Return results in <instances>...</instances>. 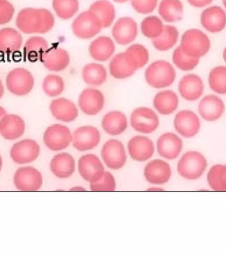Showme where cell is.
I'll list each match as a JSON object with an SVG mask.
<instances>
[{"mask_svg":"<svg viewBox=\"0 0 226 254\" xmlns=\"http://www.w3.org/2000/svg\"><path fill=\"white\" fill-rule=\"evenodd\" d=\"M55 25V17L46 9L25 8L19 11L16 19V25L23 33H46Z\"/></svg>","mask_w":226,"mask_h":254,"instance_id":"6da1fadb","label":"cell"},{"mask_svg":"<svg viewBox=\"0 0 226 254\" xmlns=\"http://www.w3.org/2000/svg\"><path fill=\"white\" fill-rule=\"evenodd\" d=\"M176 76L175 69L171 64L163 60L153 62L145 72L147 83L156 89L170 86L175 81Z\"/></svg>","mask_w":226,"mask_h":254,"instance_id":"7a4b0ae2","label":"cell"},{"mask_svg":"<svg viewBox=\"0 0 226 254\" xmlns=\"http://www.w3.org/2000/svg\"><path fill=\"white\" fill-rule=\"evenodd\" d=\"M180 47L186 55L200 59L210 51L211 43L209 37L204 32L192 29L184 32Z\"/></svg>","mask_w":226,"mask_h":254,"instance_id":"3957f363","label":"cell"},{"mask_svg":"<svg viewBox=\"0 0 226 254\" xmlns=\"http://www.w3.org/2000/svg\"><path fill=\"white\" fill-rule=\"evenodd\" d=\"M205 156L197 151H188L178 161L177 170L182 178L196 180L203 175L207 168Z\"/></svg>","mask_w":226,"mask_h":254,"instance_id":"277c9868","label":"cell"},{"mask_svg":"<svg viewBox=\"0 0 226 254\" xmlns=\"http://www.w3.org/2000/svg\"><path fill=\"white\" fill-rule=\"evenodd\" d=\"M35 84L33 74L27 69L17 67L8 73L6 85L12 94L25 96L32 91Z\"/></svg>","mask_w":226,"mask_h":254,"instance_id":"5b68a950","label":"cell"},{"mask_svg":"<svg viewBox=\"0 0 226 254\" xmlns=\"http://www.w3.org/2000/svg\"><path fill=\"white\" fill-rule=\"evenodd\" d=\"M73 33L78 38L83 39H91L101 31L102 24L100 20L90 10L79 14L72 25Z\"/></svg>","mask_w":226,"mask_h":254,"instance_id":"8992f818","label":"cell"},{"mask_svg":"<svg viewBox=\"0 0 226 254\" xmlns=\"http://www.w3.org/2000/svg\"><path fill=\"white\" fill-rule=\"evenodd\" d=\"M43 141L49 150L59 151L67 148L72 142V134L65 125L54 124L45 130Z\"/></svg>","mask_w":226,"mask_h":254,"instance_id":"52a82bcc","label":"cell"},{"mask_svg":"<svg viewBox=\"0 0 226 254\" xmlns=\"http://www.w3.org/2000/svg\"><path fill=\"white\" fill-rule=\"evenodd\" d=\"M131 126L136 132L151 134L156 130L160 124L156 113L146 107H138L131 114Z\"/></svg>","mask_w":226,"mask_h":254,"instance_id":"ba28073f","label":"cell"},{"mask_svg":"<svg viewBox=\"0 0 226 254\" xmlns=\"http://www.w3.org/2000/svg\"><path fill=\"white\" fill-rule=\"evenodd\" d=\"M101 154L103 162L112 170H120L126 164V152L120 141L114 139L107 141L103 145Z\"/></svg>","mask_w":226,"mask_h":254,"instance_id":"9c48e42d","label":"cell"},{"mask_svg":"<svg viewBox=\"0 0 226 254\" xmlns=\"http://www.w3.org/2000/svg\"><path fill=\"white\" fill-rule=\"evenodd\" d=\"M174 127L176 132L185 138H191L199 132L201 123L194 111L184 109L179 111L174 119Z\"/></svg>","mask_w":226,"mask_h":254,"instance_id":"30bf717a","label":"cell"},{"mask_svg":"<svg viewBox=\"0 0 226 254\" xmlns=\"http://www.w3.org/2000/svg\"><path fill=\"white\" fill-rule=\"evenodd\" d=\"M16 188L23 191H36L43 185V176L39 170L33 167L18 169L14 176Z\"/></svg>","mask_w":226,"mask_h":254,"instance_id":"8fae6325","label":"cell"},{"mask_svg":"<svg viewBox=\"0 0 226 254\" xmlns=\"http://www.w3.org/2000/svg\"><path fill=\"white\" fill-rule=\"evenodd\" d=\"M101 140L99 131L93 126L79 127L72 134V144L77 150L85 152L98 146Z\"/></svg>","mask_w":226,"mask_h":254,"instance_id":"7c38bea8","label":"cell"},{"mask_svg":"<svg viewBox=\"0 0 226 254\" xmlns=\"http://www.w3.org/2000/svg\"><path fill=\"white\" fill-rule=\"evenodd\" d=\"M78 170L80 176L90 184L100 180L105 172L104 166L98 157L91 154L84 155L79 158Z\"/></svg>","mask_w":226,"mask_h":254,"instance_id":"4fadbf2b","label":"cell"},{"mask_svg":"<svg viewBox=\"0 0 226 254\" xmlns=\"http://www.w3.org/2000/svg\"><path fill=\"white\" fill-rule=\"evenodd\" d=\"M183 148L182 139L172 132H166L157 141V151L161 157L167 160L178 158Z\"/></svg>","mask_w":226,"mask_h":254,"instance_id":"5bb4252c","label":"cell"},{"mask_svg":"<svg viewBox=\"0 0 226 254\" xmlns=\"http://www.w3.org/2000/svg\"><path fill=\"white\" fill-rule=\"evenodd\" d=\"M40 154V146L35 140H23L16 143L11 148L10 155L18 164H25L37 160Z\"/></svg>","mask_w":226,"mask_h":254,"instance_id":"9a60e30c","label":"cell"},{"mask_svg":"<svg viewBox=\"0 0 226 254\" xmlns=\"http://www.w3.org/2000/svg\"><path fill=\"white\" fill-rule=\"evenodd\" d=\"M198 111L204 120L213 122L221 118L225 111V105L217 95H207L198 103Z\"/></svg>","mask_w":226,"mask_h":254,"instance_id":"2e32d148","label":"cell"},{"mask_svg":"<svg viewBox=\"0 0 226 254\" xmlns=\"http://www.w3.org/2000/svg\"><path fill=\"white\" fill-rule=\"evenodd\" d=\"M40 61L48 70L58 72L67 68L70 63V57L62 48L52 47L43 53Z\"/></svg>","mask_w":226,"mask_h":254,"instance_id":"e0dca14e","label":"cell"},{"mask_svg":"<svg viewBox=\"0 0 226 254\" xmlns=\"http://www.w3.org/2000/svg\"><path fill=\"white\" fill-rule=\"evenodd\" d=\"M200 23L211 33L223 31L226 25V13L219 6H211L204 9L200 15Z\"/></svg>","mask_w":226,"mask_h":254,"instance_id":"ac0fdd59","label":"cell"},{"mask_svg":"<svg viewBox=\"0 0 226 254\" xmlns=\"http://www.w3.org/2000/svg\"><path fill=\"white\" fill-rule=\"evenodd\" d=\"M105 97L98 89L87 88L81 93L78 105L81 111L87 115L98 114L103 109Z\"/></svg>","mask_w":226,"mask_h":254,"instance_id":"d6986e66","label":"cell"},{"mask_svg":"<svg viewBox=\"0 0 226 254\" xmlns=\"http://www.w3.org/2000/svg\"><path fill=\"white\" fill-rule=\"evenodd\" d=\"M138 35V25L132 18H120L114 24L112 35L117 43L122 45H128L134 41Z\"/></svg>","mask_w":226,"mask_h":254,"instance_id":"ffe728a7","label":"cell"},{"mask_svg":"<svg viewBox=\"0 0 226 254\" xmlns=\"http://www.w3.org/2000/svg\"><path fill=\"white\" fill-rule=\"evenodd\" d=\"M146 180L152 184H164L170 180L172 175L170 165L164 160L156 159L151 161L144 168Z\"/></svg>","mask_w":226,"mask_h":254,"instance_id":"44dd1931","label":"cell"},{"mask_svg":"<svg viewBox=\"0 0 226 254\" xmlns=\"http://www.w3.org/2000/svg\"><path fill=\"white\" fill-rule=\"evenodd\" d=\"M204 90V85L201 77L193 73L184 75L178 83V91L186 101L198 100L203 94Z\"/></svg>","mask_w":226,"mask_h":254,"instance_id":"7402d4cb","label":"cell"},{"mask_svg":"<svg viewBox=\"0 0 226 254\" xmlns=\"http://www.w3.org/2000/svg\"><path fill=\"white\" fill-rule=\"evenodd\" d=\"M128 150L133 160L137 162H144L154 154V142L146 136H134L129 141Z\"/></svg>","mask_w":226,"mask_h":254,"instance_id":"603a6c76","label":"cell"},{"mask_svg":"<svg viewBox=\"0 0 226 254\" xmlns=\"http://www.w3.org/2000/svg\"><path fill=\"white\" fill-rule=\"evenodd\" d=\"M49 107L53 117L63 122H72L78 117V109L76 105L69 99H54L51 101Z\"/></svg>","mask_w":226,"mask_h":254,"instance_id":"cb8c5ba5","label":"cell"},{"mask_svg":"<svg viewBox=\"0 0 226 254\" xmlns=\"http://www.w3.org/2000/svg\"><path fill=\"white\" fill-rule=\"evenodd\" d=\"M25 130V122L19 115L6 114L0 122V134L6 140L18 139L23 136Z\"/></svg>","mask_w":226,"mask_h":254,"instance_id":"d4e9b609","label":"cell"},{"mask_svg":"<svg viewBox=\"0 0 226 254\" xmlns=\"http://www.w3.org/2000/svg\"><path fill=\"white\" fill-rule=\"evenodd\" d=\"M101 126L107 134L118 136L126 131L128 127V119L126 115L121 111H110L103 117Z\"/></svg>","mask_w":226,"mask_h":254,"instance_id":"484cf974","label":"cell"},{"mask_svg":"<svg viewBox=\"0 0 226 254\" xmlns=\"http://www.w3.org/2000/svg\"><path fill=\"white\" fill-rule=\"evenodd\" d=\"M50 168L55 176L61 179L68 178L75 170V162L69 153H61L52 159Z\"/></svg>","mask_w":226,"mask_h":254,"instance_id":"4316f807","label":"cell"},{"mask_svg":"<svg viewBox=\"0 0 226 254\" xmlns=\"http://www.w3.org/2000/svg\"><path fill=\"white\" fill-rule=\"evenodd\" d=\"M179 105V98L173 91L164 90L157 93L154 99L155 109L160 114L169 115L173 113Z\"/></svg>","mask_w":226,"mask_h":254,"instance_id":"83f0119b","label":"cell"},{"mask_svg":"<svg viewBox=\"0 0 226 254\" xmlns=\"http://www.w3.org/2000/svg\"><path fill=\"white\" fill-rule=\"evenodd\" d=\"M115 51L114 43L110 37L101 36L89 45L91 57L98 61H105L110 59Z\"/></svg>","mask_w":226,"mask_h":254,"instance_id":"f1b7e54d","label":"cell"},{"mask_svg":"<svg viewBox=\"0 0 226 254\" xmlns=\"http://www.w3.org/2000/svg\"><path fill=\"white\" fill-rule=\"evenodd\" d=\"M136 71L129 63L124 52L114 56L109 63L110 74L115 79L128 78L134 74Z\"/></svg>","mask_w":226,"mask_h":254,"instance_id":"f546056e","label":"cell"},{"mask_svg":"<svg viewBox=\"0 0 226 254\" xmlns=\"http://www.w3.org/2000/svg\"><path fill=\"white\" fill-rule=\"evenodd\" d=\"M23 37L21 33L13 28H3L0 30V51L13 53L21 49Z\"/></svg>","mask_w":226,"mask_h":254,"instance_id":"4dcf8cb0","label":"cell"},{"mask_svg":"<svg viewBox=\"0 0 226 254\" xmlns=\"http://www.w3.org/2000/svg\"><path fill=\"white\" fill-rule=\"evenodd\" d=\"M159 14L165 21L174 23L182 19L184 6L180 0H162L158 9Z\"/></svg>","mask_w":226,"mask_h":254,"instance_id":"1f68e13d","label":"cell"},{"mask_svg":"<svg viewBox=\"0 0 226 254\" xmlns=\"http://www.w3.org/2000/svg\"><path fill=\"white\" fill-rule=\"evenodd\" d=\"M107 71L100 64L89 63L85 65L82 70L83 80L91 86H99L107 79Z\"/></svg>","mask_w":226,"mask_h":254,"instance_id":"d6a6232c","label":"cell"},{"mask_svg":"<svg viewBox=\"0 0 226 254\" xmlns=\"http://www.w3.org/2000/svg\"><path fill=\"white\" fill-rule=\"evenodd\" d=\"M179 32L175 27L166 25L162 34L156 39H152L153 45L160 51H166L172 49L177 43Z\"/></svg>","mask_w":226,"mask_h":254,"instance_id":"836d02e7","label":"cell"},{"mask_svg":"<svg viewBox=\"0 0 226 254\" xmlns=\"http://www.w3.org/2000/svg\"><path fill=\"white\" fill-rule=\"evenodd\" d=\"M89 10L99 18L103 28L111 25L114 20L116 11L113 4L107 0H99L90 6Z\"/></svg>","mask_w":226,"mask_h":254,"instance_id":"e575fe53","label":"cell"},{"mask_svg":"<svg viewBox=\"0 0 226 254\" xmlns=\"http://www.w3.org/2000/svg\"><path fill=\"white\" fill-rule=\"evenodd\" d=\"M48 49L49 45L44 38L33 36L26 42L24 46V54L28 61L33 63L41 60L42 55Z\"/></svg>","mask_w":226,"mask_h":254,"instance_id":"d590c367","label":"cell"},{"mask_svg":"<svg viewBox=\"0 0 226 254\" xmlns=\"http://www.w3.org/2000/svg\"><path fill=\"white\" fill-rule=\"evenodd\" d=\"M129 63L135 70L142 68L149 60V53L146 48L140 44H134L124 52Z\"/></svg>","mask_w":226,"mask_h":254,"instance_id":"8d00e7d4","label":"cell"},{"mask_svg":"<svg viewBox=\"0 0 226 254\" xmlns=\"http://www.w3.org/2000/svg\"><path fill=\"white\" fill-rule=\"evenodd\" d=\"M208 185L216 191H226V165L216 164L208 171Z\"/></svg>","mask_w":226,"mask_h":254,"instance_id":"74e56055","label":"cell"},{"mask_svg":"<svg viewBox=\"0 0 226 254\" xmlns=\"http://www.w3.org/2000/svg\"><path fill=\"white\" fill-rule=\"evenodd\" d=\"M208 85L214 92L226 94V67L217 66L210 71L208 75Z\"/></svg>","mask_w":226,"mask_h":254,"instance_id":"f35d334b","label":"cell"},{"mask_svg":"<svg viewBox=\"0 0 226 254\" xmlns=\"http://www.w3.org/2000/svg\"><path fill=\"white\" fill-rule=\"evenodd\" d=\"M54 11L61 19H71L79 10L78 0H53Z\"/></svg>","mask_w":226,"mask_h":254,"instance_id":"ab89813d","label":"cell"},{"mask_svg":"<svg viewBox=\"0 0 226 254\" xmlns=\"http://www.w3.org/2000/svg\"><path fill=\"white\" fill-rule=\"evenodd\" d=\"M42 88L47 96L57 97L64 91L65 82L59 75L49 74L43 79Z\"/></svg>","mask_w":226,"mask_h":254,"instance_id":"60d3db41","label":"cell"},{"mask_svg":"<svg viewBox=\"0 0 226 254\" xmlns=\"http://www.w3.org/2000/svg\"><path fill=\"white\" fill-rule=\"evenodd\" d=\"M199 59L190 57L184 53L181 48L178 47L172 55V61L174 65L180 70L189 71L193 70L199 63Z\"/></svg>","mask_w":226,"mask_h":254,"instance_id":"b9f144b4","label":"cell"},{"mask_svg":"<svg viewBox=\"0 0 226 254\" xmlns=\"http://www.w3.org/2000/svg\"><path fill=\"white\" fill-rule=\"evenodd\" d=\"M164 27L160 18L156 16H150L143 20L141 24V31L145 37L154 39L162 34Z\"/></svg>","mask_w":226,"mask_h":254,"instance_id":"7bdbcfd3","label":"cell"},{"mask_svg":"<svg viewBox=\"0 0 226 254\" xmlns=\"http://www.w3.org/2000/svg\"><path fill=\"white\" fill-rule=\"evenodd\" d=\"M116 180L111 173L105 172L100 180L90 184L93 191H114L116 190Z\"/></svg>","mask_w":226,"mask_h":254,"instance_id":"ee69618b","label":"cell"},{"mask_svg":"<svg viewBox=\"0 0 226 254\" xmlns=\"http://www.w3.org/2000/svg\"><path fill=\"white\" fill-rule=\"evenodd\" d=\"M158 0H131L135 11L140 14H149L156 8Z\"/></svg>","mask_w":226,"mask_h":254,"instance_id":"f6af8a7d","label":"cell"},{"mask_svg":"<svg viewBox=\"0 0 226 254\" xmlns=\"http://www.w3.org/2000/svg\"><path fill=\"white\" fill-rule=\"evenodd\" d=\"M15 14V7L8 0H0V25L9 23Z\"/></svg>","mask_w":226,"mask_h":254,"instance_id":"bcb514c9","label":"cell"},{"mask_svg":"<svg viewBox=\"0 0 226 254\" xmlns=\"http://www.w3.org/2000/svg\"><path fill=\"white\" fill-rule=\"evenodd\" d=\"M190 5L196 8H204L210 5L213 0H186Z\"/></svg>","mask_w":226,"mask_h":254,"instance_id":"7dc6e473","label":"cell"},{"mask_svg":"<svg viewBox=\"0 0 226 254\" xmlns=\"http://www.w3.org/2000/svg\"><path fill=\"white\" fill-rule=\"evenodd\" d=\"M69 190H71V191H86V190L81 186L73 187Z\"/></svg>","mask_w":226,"mask_h":254,"instance_id":"c3c4849f","label":"cell"},{"mask_svg":"<svg viewBox=\"0 0 226 254\" xmlns=\"http://www.w3.org/2000/svg\"><path fill=\"white\" fill-rule=\"evenodd\" d=\"M6 114H7V113H6L5 109L3 107L0 106V122Z\"/></svg>","mask_w":226,"mask_h":254,"instance_id":"681fc988","label":"cell"},{"mask_svg":"<svg viewBox=\"0 0 226 254\" xmlns=\"http://www.w3.org/2000/svg\"><path fill=\"white\" fill-rule=\"evenodd\" d=\"M164 189L160 188H155V187L148 188V190H147V191H164Z\"/></svg>","mask_w":226,"mask_h":254,"instance_id":"f907efd6","label":"cell"},{"mask_svg":"<svg viewBox=\"0 0 226 254\" xmlns=\"http://www.w3.org/2000/svg\"><path fill=\"white\" fill-rule=\"evenodd\" d=\"M4 94V87L3 85V83L1 79H0V99H1V97H3Z\"/></svg>","mask_w":226,"mask_h":254,"instance_id":"816d5d0a","label":"cell"},{"mask_svg":"<svg viewBox=\"0 0 226 254\" xmlns=\"http://www.w3.org/2000/svg\"><path fill=\"white\" fill-rule=\"evenodd\" d=\"M222 57H223L224 62L226 63V47L224 48L223 54H222Z\"/></svg>","mask_w":226,"mask_h":254,"instance_id":"f5cc1de1","label":"cell"},{"mask_svg":"<svg viewBox=\"0 0 226 254\" xmlns=\"http://www.w3.org/2000/svg\"><path fill=\"white\" fill-rule=\"evenodd\" d=\"M113 1L116 2V3H126V2H128V1H130V0H113Z\"/></svg>","mask_w":226,"mask_h":254,"instance_id":"db71d44e","label":"cell"},{"mask_svg":"<svg viewBox=\"0 0 226 254\" xmlns=\"http://www.w3.org/2000/svg\"><path fill=\"white\" fill-rule=\"evenodd\" d=\"M2 166H3V160H2L1 155H0V172H1Z\"/></svg>","mask_w":226,"mask_h":254,"instance_id":"11a10c76","label":"cell"},{"mask_svg":"<svg viewBox=\"0 0 226 254\" xmlns=\"http://www.w3.org/2000/svg\"><path fill=\"white\" fill-rule=\"evenodd\" d=\"M222 3H223V5L224 6V7L226 9V0H222Z\"/></svg>","mask_w":226,"mask_h":254,"instance_id":"9f6ffc18","label":"cell"}]
</instances>
